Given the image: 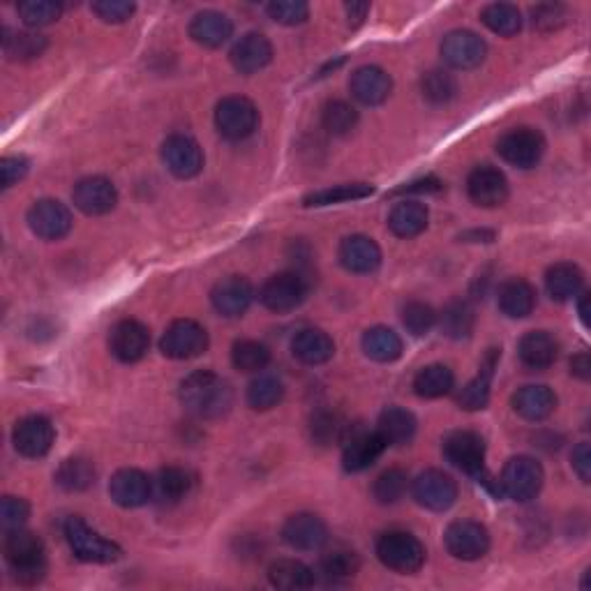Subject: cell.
Wrapping results in <instances>:
<instances>
[{"instance_id": "cell-1", "label": "cell", "mask_w": 591, "mask_h": 591, "mask_svg": "<svg viewBox=\"0 0 591 591\" xmlns=\"http://www.w3.org/2000/svg\"><path fill=\"white\" fill-rule=\"evenodd\" d=\"M183 407L197 418H220L234 405V391L220 374L197 370L187 374L181 384Z\"/></svg>"}, {"instance_id": "cell-2", "label": "cell", "mask_w": 591, "mask_h": 591, "mask_svg": "<svg viewBox=\"0 0 591 591\" xmlns=\"http://www.w3.org/2000/svg\"><path fill=\"white\" fill-rule=\"evenodd\" d=\"M5 561L10 566L12 578L19 585H35L47 573V550L40 536L33 531L10 529L5 536Z\"/></svg>"}, {"instance_id": "cell-3", "label": "cell", "mask_w": 591, "mask_h": 591, "mask_svg": "<svg viewBox=\"0 0 591 591\" xmlns=\"http://www.w3.org/2000/svg\"><path fill=\"white\" fill-rule=\"evenodd\" d=\"M377 557L395 573H416L425 564V548L414 534L407 531H388L377 541Z\"/></svg>"}, {"instance_id": "cell-4", "label": "cell", "mask_w": 591, "mask_h": 591, "mask_svg": "<svg viewBox=\"0 0 591 591\" xmlns=\"http://www.w3.org/2000/svg\"><path fill=\"white\" fill-rule=\"evenodd\" d=\"M65 538L74 557L86 561V564H114L123 555V550L116 543L97 534L81 518H70L65 522Z\"/></svg>"}, {"instance_id": "cell-5", "label": "cell", "mask_w": 591, "mask_h": 591, "mask_svg": "<svg viewBox=\"0 0 591 591\" xmlns=\"http://www.w3.org/2000/svg\"><path fill=\"white\" fill-rule=\"evenodd\" d=\"M543 481V467L529 455H518V458H511L504 465L499 478V490L501 495L513 501H531L541 492Z\"/></svg>"}, {"instance_id": "cell-6", "label": "cell", "mask_w": 591, "mask_h": 591, "mask_svg": "<svg viewBox=\"0 0 591 591\" xmlns=\"http://www.w3.org/2000/svg\"><path fill=\"white\" fill-rule=\"evenodd\" d=\"M215 127L229 141L248 139L259 127V109L248 97H224L215 109Z\"/></svg>"}, {"instance_id": "cell-7", "label": "cell", "mask_w": 591, "mask_h": 591, "mask_svg": "<svg viewBox=\"0 0 591 591\" xmlns=\"http://www.w3.org/2000/svg\"><path fill=\"white\" fill-rule=\"evenodd\" d=\"M208 331L194 319H176L160 340V351L174 361H190L206 354Z\"/></svg>"}, {"instance_id": "cell-8", "label": "cell", "mask_w": 591, "mask_h": 591, "mask_svg": "<svg viewBox=\"0 0 591 591\" xmlns=\"http://www.w3.org/2000/svg\"><path fill=\"white\" fill-rule=\"evenodd\" d=\"M444 455L462 474L485 481V441L471 430H455L444 439Z\"/></svg>"}, {"instance_id": "cell-9", "label": "cell", "mask_w": 591, "mask_h": 591, "mask_svg": "<svg viewBox=\"0 0 591 591\" xmlns=\"http://www.w3.org/2000/svg\"><path fill=\"white\" fill-rule=\"evenodd\" d=\"M308 280L301 273H278L271 280H266L264 287L259 291V301L266 310L271 312H291L301 308L308 298Z\"/></svg>"}, {"instance_id": "cell-10", "label": "cell", "mask_w": 591, "mask_h": 591, "mask_svg": "<svg viewBox=\"0 0 591 591\" xmlns=\"http://www.w3.org/2000/svg\"><path fill=\"white\" fill-rule=\"evenodd\" d=\"M497 153L513 167L531 169L541 162L545 139L534 127H513V130L501 134V139L497 141Z\"/></svg>"}, {"instance_id": "cell-11", "label": "cell", "mask_w": 591, "mask_h": 591, "mask_svg": "<svg viewBox=\"0 0 591 591\" xmlns=\"http://www.w3.org/2000/svg\"><path fill=\"white\" fill-rule=\"evenodd\" d=\"M448 555L460 561H476L488 555L490 531L476 520H458L448 525L444 534Z\"/></svg>"}, {"instance_id": "cell-12", "label": "cell", "mask_w": 591, "mask_h": 591, "mask_svg": "<svg viewBox=\"0 0 591 591\" xmlns=\"http://www.w3.org/2000/svg\"><path fill=\"white\" fill-rule=\"evenodd\" d=\"M411 495H414L418 506L441 513L448 511L458 499V483L446 471L428 469L411 483Z\"/></svg>"}, {"instance_id": "cell-13", "label": "cell", "mask_w": 591, "mask_h": 591, "mask_svg": "<svg viewBox=\"0 0 591 591\" xmlns=\"http://www.w3.org/2000/svg\"><path fill=\"white\" fill-rule=\"evenodd\" d=\"M344 453H342V465L351 474L370 469L386 451V441L379 437V432L365 430V428H347V435L342 439Z\"/></svg>"}, {"instance_id": "cell-14", "label": "cell", "mask_w": 591, "mask_h": 591, "mask_svg": "<svg viewBox=\"0 0 591 591\" xmlns=\"http://www.w3.org/2000/svg\"><path fill=\"white\" fill-rule=\"evenodd\" d=\"M72 224L70 208L58 199H40L28 211V227L44 241H61L72 231Z\"/></svg>"}, {"instance_id": "cell-15", "label": "cell", "mask_w": 591, "mask_h": 591, "mask_svg": "<svg viewBox=\"0 0 591 591\" xmlns=\"http://www.w3.org/2000/svg\"><path fill=\"white\" fill-rule=\"evenodd\" d=\"M162 162L176 178H194L204 169V151L187 134H171L162 144Z\"/></svg>"}, {"instance_id": "cell-16", "label": "cell", "mask_w": 591, "mask_h": 591, "mask_svg": "<svg viewBox=\"0 0 591 591\" xmlns=\"http://www.w3.org/2000/svg\"><path fill=\"white\" fill-rule=\"evenodd\" d=\"M12 441L19 455L37 460V458H44V455L51 451V446H54L56 441V430L49 418L26 416L14 425Z\"/></svg>"}, {"instance_id": "cell-17", "label": "cell", "mask_w": 591, "mask_h": 591, "mask_svg": "<svg viewBox=\"0 0 591 591\" xmlns=\"http://www.w3.org/2000/svg\"><path fill=\"white\" fill-rule=\"evenodd\" d=\"M151 333L137 319H123L111 328L109 349L121 363H137L148 354Z\"/></svg>"}, {"instance_id": "cell-18", "label": "cell", "mask_w": 591, "mask_h": 591, "mask_svg": "<svg viewBox=\"0 0 591 591\" xmlns=\"http://www.w3.org/2000/svg\"><path fill=\"white\" fill-rule=\"evenodd\" d=\"M72 201L81 213L95 218V215H107L114 211L118 204V190L109 178L88 176L74 185Z\"/></svg>"}, {"instance_id": "cell-19", "label": "cell", "mask_w": 591, "mask_h": 591, "mask_svg": "<svg viewBox=\"0 0 591 591\" xmlns=\"http://www.w3.org/2000/svg\"><path fill=\"white\" fill-rule=\"evenodd\" d=\"M441 56L455 70H474L488 56V44L471 31H451L441 42Z\"/></svg>"}, {"instance_id": "cell-20", "label": "cell", "mask_w": 591, "mask_h": 591, "mask_svg": "<svg viewBox=\"0 0 591 591\" xmlns=\"http://www.w3.org/2000/svg\"><path fill=\"white\" fill-rule=\"evenodd\" d=\"M282 538L289 548L298 552L321 550L328 541L326 522L314 513H296L284 522Z\"/></svg>"}, {"instance_id": "cell-21", "label": "cell", "mask_w": 591, "mask_h": 591, "mask_svg": "<svg viewBox=\"0 0 591 591\" xmlns=\"http://www.w3.org/2000/svg\"><path fill=\"white\" fill-rule=\"evenodd\" d=\"M254 289L248 278L243 275H229V278L220 280L211 291V303L213 308L222 317H243L252 305Z\"/></svg>"}, {"instance_id": "cell-22", "label": "cell", "mask_w": 591, "mask_h": 591, "mask_svg": "<svg viewBox=\"0 0 591 591\" xmlns=\"http://www.w3.org/2000/svg\"><path fill=\"white\" fill-rule=\"evenodd\" d=\"M467 192L476 206L497 208L508 199V181L497 167L481 164L469 174Z\"/></svg>"}, {"instance_id": "cell-23", "label": "cell", "mask_w": 591, "mask_h": 591, "mask_svg": "<svg viewBox=\"0 0 591 591\" xmlns=\"http://www.w3.org/2000/svg\"><path fill=\"white\" fill-rule=\"evenodd\" d=\"M349 91L365 107H379L391 97L393 79L391 74L377 65H363L351 74Z\"/></svg>"}, {"instance_id": "cell-24", "label": "cell", "mask_w": 591, "mask_h": 591, "mask_svg": "<svg viewBox=\"0 0 591 591\" xmlns=\"http://www.w3.org/2000/svg\"><path fill=\"white\" fill-rule=\"evenodd\" d=\"M109 495L118 506L139 508L153 499V481L139 469H121L111 478Z\"/></svg>"}, {"instance_id": "cell-25", "label": "cell", "mask_w": 591, "mask_h": 591, "mask_svg": "<svg viewBox=\"0 0 591 591\" xmlns=\"http://www.w3.org/2000/svg\"><path fill=\"white\" fill-rule=\"evenodd\" d=\"M338 257H340V264L347 268L349 273H358V275L374 273L381 266L379 245L374 243L370 236H363V234L344 238L340 243Z\"/></svg>"}, {"instance_id": "cell-26", "label": "cell", "mask_w": 591, "mask_h": 591, "mask_svg": "<svg viewBox=\"0 0 591 591\" xmlns=\"http://www.w3.org/2000/svg\"><path fill=\"white\" fill-rule=\"evenodd\" d=\"M231 65L241 74H254L273 61V44L268 42L266 35L248 33L234 44L231 49Z\"/></svg>"}, {"instance_id": "cell-27", "label": "cell", "mask_w": 591, "mask_h": 591, "mask_svg": "<svg viewBox=\"0 0 591 591\" xmlns=\"http://www.w3.org/2000/svg\"><path fill=\"white\" fill-rule=\"evenodd\" d=\"M520 363L529 370H548L559 356V340L548 331H531L518 344Z\"/></svg>"}, {"instance_id": "cell-28", "label": "cell", "mask_w": 591, "mask_h": 591, "mask_svg": "<svg viewBox=\"0 0 591 591\" xmlns=\"http://www.w3.org/2000/svg\"><path fill=\"white\" fill-rule=\"evenodd\" d=\"M231 35H234V24H231V19L227 14L215 10L199 12L190 24V37L206 49L224 47V44L231 40Z\"/></svg>"}, {"instance_id": "cell-29", "label": "cell", "mask_w": 591, "mask_h": 591, "mask_svg": "<svg viewBox=\"0 0 591 591\" xmlns=\"http://www.w3.org/2000/svg\"><path fill=\"white\" fill-rule=\"evenodd\" d=\"M513 409L518 411L525 421H545V418L552 416V411L557 409V395L552 388L543 384L522 386L513 395Z\"/></svg>"}, {"instance_id": "cell-30", "label": "cell", "mask_w": 591, "mask_h": 591, "mask_svg": "<svg viewBox=\"0 0 591 591\" xmlns=\"http://www.w3.org/2000/svg\"><path fill=\"white\" fill-rule=\"evenodd\" d=\"M291 351L305 365H324L335 354V342L321 328H303L291 342Z\"/></svg>"}, {"instance_id": "cell-31", "label": "cell", "mask_w": 591, "mask_h": 591, "mask_svg": "<svg viewBox=\"0 0 591 591\" xmlns=\"http://www.w3.org/2000/svg\"><path fill=\"white\" fill-rule=\"evenodd\" d=\"M499 361V349H490L488 356L481 365V372L469 384L462 388L458 395V405L467 411H481L490 402V388H492V374H495Z\"/></svg>"}, {"instance_id": "cell-32", "label": "cell", "mask_w": 591, "mask_h": 591, "mask_svg": "<svg viewBox=\"0 0 591 591\" xmlns=\"http://www.w3.org/2000/svg\"><path fill=\"white\" fill-rule=\"evenodd\" d=\"M499 308L511 319L529 317L536 308V289L522 278L506 280L499 287Z\"/></svg>"}, {"instance_id": "cell-33", "label": "cell", "mask_w": 591, "mask_h": 591, "mask_svg": "<svg viewBox=\"0 0 591 591\" xmlns=\"http://www.w3.org/2000/svg\"><path fill=\"white\" fill-rule=\"evenodd\" d=\"M377 432L386 446H407L416 437V418L402 407H388L379 416Z\"/></svg>"}, {"instance_id": "cell-34", "label": "cell", "mask_w": 591, "mask_h": 591, "mask_svg": "<svg viewBox=\"0 0 591 591\" xmlns=\"http://www.w3.org/2000/svg\"><path fill=\"white\" fill-rule=\"evenodd\" d=\"M430 213L418 201H400L388 215V229L398 238H416L428 229Z\"/></svg>"}, {"instance_id": "cell-35", "label": "cell", "mask_w": 591, "mask_h": 591, "mask_svg": "<svg viewBox=\"0 0 591 591\" xmlns=\"http://www.w3.org/2000/svg\"><path fill=\"white\" fill-rule=\"evenodd\" d=\"M268 580H271L273 587L278 589H310L314 582H317V575H314L308 564L298 559H278L273 561L271 568H268Z\"/></svg>"}, {"instance_id": "cell-36", "label": "cell", "mask_w": 591, "mask_h": 591, "mask_svg": "<svg viewBox=\"0 0 591 591\" xmlns=\"http://www.w3.org/2000/svg\"><path fill=\"white\" fill-rule=\"evenodd\" d=\"M582 287H585V275L578 266L568 264V261L555 264L545 273V289L555 301H571L580 294Z\"/></svg>"}, {"instance_id": "cell-37", "label": "cell", "mask_w": 591, "mask_h": 591, "mask_svg": "<svg viewBox=\"0 0 591 591\" xmlns=\"http://www.w3.org/2000/svg\"><path fill=\"white\" fill-rule=\"evenodd\" d=\"M365 356L377 363H393L402 356V338L393 328L374 326L363 333Z\"/></svg>"}, {"instance_id": "cell-38", "label": "cell", "mask_w": 591, "mask_h": 591, "mask_svg": "<svg viewBox=\"0 0 591 591\" xmlns=\"http://www.w3.org/2000/svg\"><path fill=\"white\" fill-rule=\"evenodd\" d=\"M453 386H455L453 370L441 363L428 365V368H423L414 377V391L418 398H425V400L444 398V395L453 391Z\"/></svg>"}, {"instance_id": "cell-39", "label": "cell", "mask_w": 591, "mask_h": 591, "mask_svg": "<svg viewBox=\"0 0 591 591\" xmlns=\"http://www.w3.org/2000/svg\"><path fill=\"white\" fill-rule=\"evenodd\" d=\"M192 474L183 467H164L153 481V497L162 504H176L192 490Z\"/></svg>"}, {"instance_id": "cell-40", "label": "cell", "mask_w": 591, "mask_h": 591, "mask_svg": "<svg viewBox=\"0 0 591 591\" xmlns=\"http://www.w3.org/2000/svg\"><path fill=\"white\" fill-rule=\"evenodd\" d=\"M439 326L444 335L453 340H465L474 333L476 326V312L467 301H453L448 303L444 312L439 314Z\"/></svg>"}, {"instance_id": "cell-41", "label": "cell", "mask_w": 591, "mask_h": 591, "mask_svg": "<svg viewBox=\"0 0 591 591\" xmlns=\"http://www.w3.org/2000/svg\"><path fill=\"white\" fill-rule=\"evenodd\" d=\"M56 483L65 492H84L95 485V467L86 458L65 460L56 471Z\"/></svg>"}, {"instance_id": "cell-42", "label": "cell", "mask_w": 591, "mask_h": 591, "mask_svg": "<svg viewBox=\"0 0 591 591\" xmlns=\"http://www.w3.org/2000/svg\"><path fill=\"white\" fill-rule=\"evenodd\" d=\"M481 21L490 28L492 33L501 37H513L522 28V14L511 3H492L483 7Z\"/></svg>"}, {"instance_id": "cell-43", "label": "cell", "mask_w": 591, "mask_h": 591, "mask_svg": "<svg viewBox=\"0 0 591 591\" xmlns=\"http://www.w3.org/2000/svg\"><path fill=\"white\" fill-rule=\"evenodd\" d=\"M284 398V384L275 374H259L248 388V405L254 411H268L278 407Z\"/></svg>"}, {"instance_id": "cell-44", "label": "cell", "mask_w": 591, "mask_h": 591, "mask_svg": "<svg viewBox=\"0 0 591 591\" xmlns=\"http://www.w3.org/2000/svg\"><path fill=\"white\" fill-rule=\"evenodd\" d=\"M374 194V187L368 183H347V185H335L328 190L312 192L303 199L305 206H333L344 204V201H358Z\"/></svg>"}, {"instance_id": "cell-45", "label": "cell", "mask_w": 591, "mask_h": 591, "mask_svg": "<svg viewBox=\"0 0 591 591\" xmlns=\"http://www.w3.org/2000/svg\"><path fill=\"white\" fill-rule=\"evenodd\" d=\"M231 363L241 372H261L271 363V349L257 340H238L231 349Z\"/></svg>"}, {"instance_id": "cell-46", "label": "cell", "mask_w": 591, "mask_h": 591, "mask_svg": "<svg viewBox=\"0 0 591 591\" xmlns=\"http://www.w3.org/2000/svg\"><path fill=\"white\" fill-rule=\"evenodd\" d=\"M361 568V559L356 552L351 550H335L331 555H326L319 564V573L324 575L328 582H347L354 578Z\"/></svg>"}, {"instance_id": "cell-47", "label": "cell", "mask_w": 591, "mask_h": 591, "mask_svg": "<svg viewBox=\"0 0 591 591\" xmlns=\"http://www.w3.org/2000/svg\"><path fill=\"white\" fill-rule=\"evenodd\" d=\"M3 49H5V56L10 58V61H28V58H37L44 49H47V40H44L42 35H35V33L5 31Z\"/></svg>"}, {"instance_id": "cell-48", "label": "cell", "mask_w": 591, "mask_h": 591, "mask_svg": "<svg viewBox=\"0 0 591 591\" xmlns=\"http://www.w3.org/2000/svg\"><path fill=\"white\" fill-rule=\"evenodd\" d=\"M321 121H324L326 130L335 134V137H344V134H349L358 125V111L349 102L333 100L324 107Z\"/></svg>"}, {"instance_id": "cell-49", "label": "cell", "mask_w": 591, "mask_h": 591, "mask_svg": "<svg viewBox=\"0 0 591 591\" xmlns=\"http://www.w3.org/2000/svg\"><path fill=\"white\" fill-rule=\"evenodd\" d=\"M17 12L26 26L42 28L61 19L63 7L54 0H26V3H19Z\"/></svg>"}, {"instance_id": "cell-50", "label": "cell", "mask_w": 591, "mask_h": 591, "mask_svg": "<svg viewBox=\"0 0 591 591\" xmlns=\"http://www.w3.org/2000/svg\"><path fill=\"white\" fill-rule=\"evenodd\" d=\"M347 428L349 425L342 421L338 414H333V411H319L317 416H312V439L317 441L319 446H331V444H338V441L344 439L347 435Z\"/></svg>"}, {"instance_id": "cell-51", "label": "cell", "mask_w": 591, "mask_h": 591, "mask_svg": "<svg viewBox=\"0 0 591 591\" xmlns=\"http://www.w3.org/2000/svg\"><path fill=\"white\" fill-rule=\"evenodd\" d=\"M402 324L414 338H423L437 326V312L428 303L411 301L402 308Z\"/></svg>"}, {"instance_id": "cell-52", "label": "cell", "mask_w": 591, "mask_h": 591, "mask_svg": "<svg viewBox=\"0 0 591 591\" xmlns=\"http://www.w3.org/2000/svg\"><path fill=\"white\" fill-rule=\"evenodd\" d=\"M407 485H409V478H407L405 471L388 469L377 478V481H374L372 495H374V499L379 501V504H395V501H400L402 497H405Z\"/></svg>"}, {"instance_id": "cell-53", "label": "cell", "mask_w": 591, "mask_h": 591, "mask_svg": "<svg viewBox=\"0 0 591 591\" xmlns=\"http://www.w3.org/2000/svg\"><path fill=\"white\" fill-rule=\"evenodd\" d=\"M268 17L282 26H301L310 17V7L301 0H275L266 7Z\"/></svg>"}, {"instance_id": "cell-54", "label": "cell", "mask_w": 591, "mask_h": 591, "mask_svg": "<svg viewBox=\"0 0 591 591\" xmlns=\"http://www.w3.org/2000/svg\"><path fill=\"white\" fill-rule=\"evenodd\" d=\"M455 91H458V84H455V79L448 72L432 70L423 77V95L430 102L446 104L448 100H453Z\"/></svg>"}, {"instance_id": "cell-55", "label": "cell", "mask_w": 591, "mask_h": 591, "mask_svg": "<svg viewBox=\"0 0 591 591\" xmlns=\"http://www.w3.org/2000/svg\"><path fill=\"white\" fill-rule=\"evenodd\" d=\"M28 518H31V506H28L26 499L3 497V501H0V522H3L7 531L21 529Z\"/></svg>"}, {"instance_id": "cell-56", "label": "cell", "mask_w": 591, "mask_h": 591, "mask_svg": "<svg viewBox=\"0 0 591 591\" xmlns=\"http://www.w3.org/2000/svg\"><path fill=\"white\" fill-rule=\"evenodd\" d=\"M134 10H137V5L127 3V0H97L93 3V12L104 24H125Z\"/></svg>"}, {"instance_id": "cell-57", "label": "cell", "mask_w": 591, "mask_h": 591, "mask_svg": "<svg viewBox=\"0 0 591 591\" xmlns=\"http://www.w3.org/2000/svg\"><path fill=\"white\" fill-rule=\"evenodd\" d=\"M566 21V10L561 5H552V3H545V5H534L531 7V24L538 31H555V28L564 26Z\"/></svg>"}, {"instance_id": "cell-58", "label": "cell", "mask_w": 591, "mask_h": 591, "mask_svg": "<svg viewBox=\"0 0 591 591\" xmlns=\"http://www.w3.org/2000/svg\"><path fill=\"white\" fill-rule=\"evenodd\" d=\"M28 169H31V162H28L26 157H21V155L3 157V160H0V178H3L5 190H10L14 183L24 181Z\"/></svg>"}, {"instance_id": "cell-59", "label": "cell", "mask_w": 591, "mask_h": 591, "mask_svg": "<svg viewBox=\"0 0 591 591\" xmlns=\"http://www.w3.org/2000/svg\"><path fill=\"white\" fill-rule=\"evenodd\" d=\"M571 462H573L575 474L580 476V481L589 483V478H591V453H589L587 441H582V444H578L573 448Z\"/></svg>"}, {"instance_id": "cell-60", "label": "cell", "mask_w": 591, "mask_h": 591, "mask_svg": "<svg viewBox=\"0 0 591 591\" xmlns=\"http://www.w3.org/2000/svg\"><path fill=\"white\" fill-rule=\"evenodd\" d=\"M571 374H573V377L582 379V381H589V377H591V361H589L587 351H580L578 356L571 358Z\"/></svg>"}, {"instance_id": "cell-61", "label": "cell", "mask_w": 591, "mask_h": 591, "mask_svg": "<svg viewBox=\"0 0 591 591\" xmlns=\"http://www.w3.org/2000/svg\"><path fill=\"white\" fill-rule=\"evenodd\" d=\"M441 187H444V183L437 181V178L428 176V178H421V181H414L405 187H400L398 194H402V192H421V194L423 192H439Z\"/></svg>"}, {"instance_id": "cell-62", "label": "cell", "mask_w": 591, "mask_h": 591, "mask_svg": "<svg viewBox=\"0 0 591 591\" xmlns=\"http://www.w3.org/2000/svg\"><path fill=\"white\" fill-rule=\"evenodd\" d=\"M344 12H347L349 26L356 28V26L363 24L365 17H368L370 3H347V5H344Z\"/></svg>"}, {"instance_id": "cell-63", "label": "cell", "mask_w": 591, "mask_h": 591, "mask_svg": "<svg viewBox=\"0 0 591 591\" xmlns=\"http://www.w3.org/2000/svg\"><path fill=\"white\" fill-rule=\"evenodd\" d=\"M580 319H582V324L585 326H589V294H582V298H580Z\"/></svg>"}]
</instances>
